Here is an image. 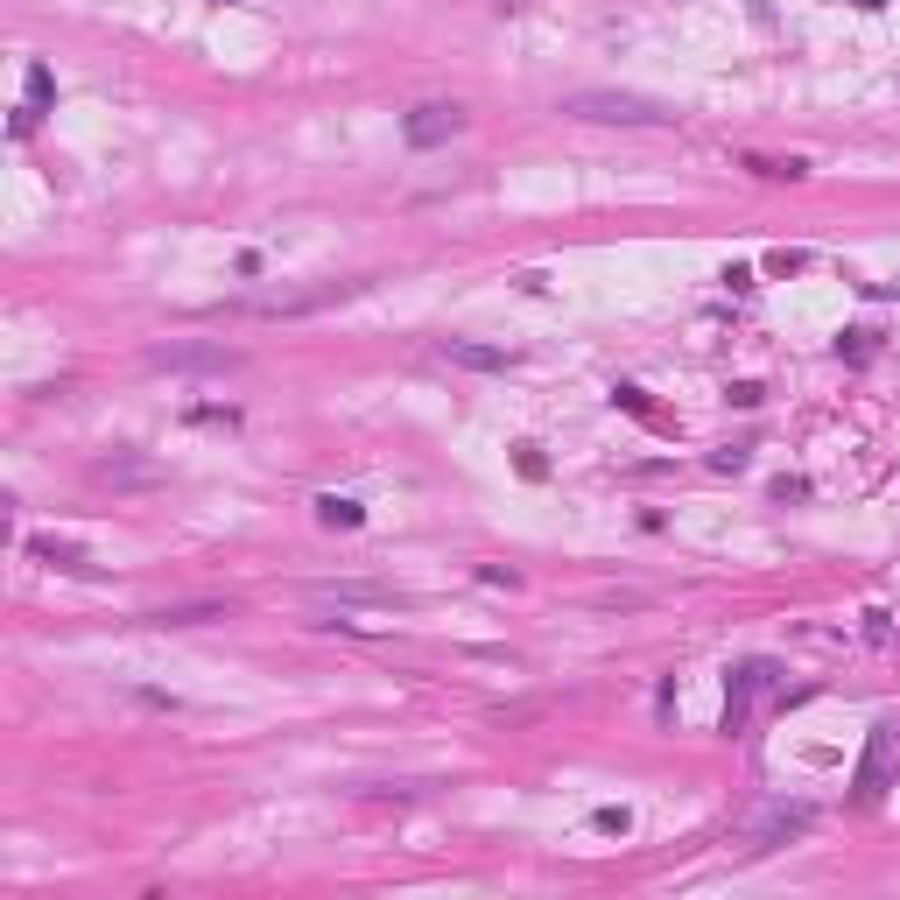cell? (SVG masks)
<instances>
[{"label":"cell","instance_id":"obj_1","mask_svg":"<svg viewBox=\"0 0 900 900\" xmlns=\"http://www.w3.org/2000/svg\"><path fill=\"white\" fill-rule=\"evenodd\" d=\"M570 120H612V127H661L676 120L661 99H647V92H570L563 99Z\"/></svg>","mask_w":900,"mask_h":900},{"label":"cell","instance_id":"obj_2","mask_svg":"<svg viewBox=\"0 0 900 900\" xmlns=\"http://www.w3.org/2000/svg\"><path fill=\"white\" fill-rule=\"evenodd\" d=\"M774 682H781V668H774V661H739V668H732V682H724V739H739V732H745L753 703L767 697Z\"/></svg>","mask_w":900,"mask_h":900},{"label":"cell","instance_id":"obj_3","mask_svg":"<svg viewBox=\"0 0 900 900\" xmlns=\"http://www.w3.org/2000/svg\"><path fill=\"white\" fill-rule=\"evenodd\" d=\"M367 282H324V289H310V296H246V303H233V310H246V317H310V310H331V303H345V296H359Z\"/></svg>","mask_w":900,"mask_h":900},{"label":"cell","instance_id":"obj_4","mask_svg":"<svg viewBox=\"0 0 900 900\" xmlns=\"http://www.w3.org/2000/svg\"><path fill=\"white\" fill-rule=\"evenodd\" d=\"M148 367H169V373H233L240 367V352L233 345H156L148 352Z\"/></svg>","mask_w":900,"mask_h":900},{"label":"cell","instance_id":"obj_5","mask_svg":"<svg viewBox=\"0 0 900 900\" xmlns=\"http://www.w3.org/2000/svg\"><path fill=\"white\" fill-rule=\"evenodd\" d=\"M887 774H893V724H872V739H866V760H858V809H872L879 795H887Z\"/></svg>","mask_w":900,"mask_h":900},{"label":"cell","instance_id":"obj_6","mask_svg":"<svg viewBox=\"0 0 900 900\" xmlns=\"http://www.w3.org/2000/svg\"><path fill=\"white\" fill-rule=\"evenodd\" d=\"M809 823H816V809H809V802H788V809H767V816H760L753 823V837H745V851H781V845H788V837H802V830H809Z\"/></svg>","mask_w":900,"mask_h":900},{"label":"cell","instance_id":"obj_7","mask_svg":"<svg viewBox=\"0 0 900 900\" xmlns=\"http://www.w3.org/2000/svg\"><path fill=\"white\" fill-rule=\"evenodd\" d=\"M401 134H409V148H436V141H451V134H465V106H415L409 120H401Z\"/></svg>","mask_w":900,"mask_h":900},{"label":"cell","instance_id":"obj_8","mask_svg":"<svg viewBox=\"0 0 900 900\" xmlns=\"http://www.w3.org/2000/svg\"><path fill=\"white\" fill-rule=\"evenodd\" d=\"M29 557H35V563H50V570H64V578H99V563H92L85 549L56 542V534H29Z\"/></svg>","mask_w":900,"mask_h":900},{"label":"cell","instance_id":"obj_9","mask_svg":"<svg viewBox=\"0 0 900 900\" xmlns=\"http://www.w3.org/2000/svg\"><path fill=\"white\" fill-rule=\"evenodd\" d=\"M444 359H451V367H465V373H507L513 367V352L478 345V338H444Z\"/></svg>","mask_w":900,"mask_h":900},{"label":"cell","instance_id":"obj_10","mask_svg":"<svg viewBox=\"0 0 900 900\" xmlns=\"http://www.w3.org/2000/svg\"><path fill=\"white\" fill-rule=\"evenodd\" d=\"M317 599H338V605H401L394 584H317Z\"/></svg>","mask_w":900,"mask_h":900},{"label":"cell","instance_id":"obj_11","mask_svg":"<svg viewBox=\"0 0 900 900\" xmlns=\"http://www.w3.org/2000/svg\"><path fill=\"white\" fill-rule=\"evenodd\" d=\"M317 521H324V528H359V521H367V507L345 500V493H324V500H317Z\"/></svg>","mask_w":900,"mask_h":900},{"label":"cell","instance_id":"obj_12","mask_svg":"<svg viewBox=\"0 0 900 900\" xmlns=\"http://www.w3.org/2000/svg\"><path fill=\"white\" fill-rule=\"evenodd\" d=\"M204 620H225V605H162L156 626H204Z\"/></svg>","mask_w":900,"mask_h":900},{"label":"cell","instance_id":"obj_13","mask_svg":"<svg viewBox=\"0 0 900 900\" xmlns=\"http://www.w3.org/2000/svg\"><path fill=\"white\" fill-rule=\"evenodd\" d=\"M22 85H29V99H22V106L35 113V120H43V113H50V92H56V78H50V64H29V78H22Z\"/></svg>","mask_w":900,"mask_h":900},{"label":"cell","instance_id":"obj_14","mask_svg":"<svg viewBox=\"0 0 900 900\" xmlns=\"http://www.w3.org/2000/svg\"><path fill=\"white\" fill-rule=\"evenodd\" d=\"M745 169H753V177H774V183H781V177H788V183H795V177H809V162H802V156H788V162H774V156H745Z\"/></svg>","mask_w":900,"mask_h":900},{"label":"cell","instance_id":"obj_15","mask_svg":"<svg viewBox=\"0 0 900 900\" xmlns=\"http://www.w3.org/2000/svg\"><path fill=\"white\" fill-rule=\"evenodd\" d=\"M837 359H851V367H866V359H872V331H845V338H837Z\"/></svg>","mask_w":900,"mask_h":900},{"label":"cell","instance_id":"obj_16","mask_svg":"<svg viewBox=\"0 0 900 900\" xmlns=\"http://www.w3.org/2000/svg\"><path fill=\"white\" fill-rule=\"evenodd\" d=\"M591 823H599V830H612V837H626V830H634V816H626L620 802H605V809H591Z\"/></svg>","mask_w":900,"mask_h":900},{"label":"cell","instance_id":"obj_17","mask_svg":"<svg viewBox=\"0 0 900 900\" xmlns=\"http://www.w3.org/2000/svg\"><path fill=\"white\" fill-rule=\"evenodd\" d=\"M802 267H809L802 246H781V254H767V275H802Z\"/></svg>","mask_w":900,"mask_h":900},{"label":"cell","instance_id":"obj_18","mask_svg":"<svg viewBox=\"0 0 900 900\" xmlns=\"http://www.w3.org/2000/svg\"><path fill=\"white\" fill-rule=\"evenodd\" d=\"M745 457H753L745 444H724V451H711V472H745Z\"/></svg>","mask_w":900,"mask_h":900},{"label":"cell","instance_id":"obj_19","mask_svg":"<svg viewBox=\"0 0 900 900\" xmlns=\"http://www.w3.org/2000/svg\"><path fill=\"white\" fill-rule=\"evenodd\" d=\"M190 423H225V430H233L240 409H190Z\"/></svg>","mask_w":900,"mask_h":900},{"label":"cell","instance_id":"obj_20","mask_svg":"<svg viewBox=\"0 0 900 900\" xmlns=\"http://www.w3.org/2000/svg\"><path fill=\"white\" fill-rule=\"evenodd\" d=\"M724 394H732L739 409H760V380H739V388H724Z\"/></svg>","mask_w":900,"mask_h":900},{"label":"cell","instance_id":"obj_21","mask_svg":"<svg viewBox=\"0 0 900 900\" xmlns=\"http://www.w3.org/2000/svg\"><path fill=\"white\" fill-rule=\"evenodd\" d=\"M851 8H866V14H879V8H887V0H851Z\"/></svg>","mask_w":900,"mask_h":900},{"label":"cell","instance_id":"obj_22","mask_svg":"<svg viewBox=\"0 0 900 900\" xmlns=\"http://www.w3.org/2000/svg\"><path fill=\"white\" fill-rule=\"evenodd\" d=\"M212 8H233V0H212Z\"/></svg>","mask_w":900,"mask_h":900},{"label":"cell","instance_id":"obj_23","mask_svg":"<svg viewBox=\"0 0 900 900\" xmlns=\"http://www.w3.org/2000/svg\"><path fill=\"white\" fill-rule=\"evenodd\" d=\"M507 8H513V0H507Z\"/></svg>","mask_w":900,"mask_h":900}]
</instances>
